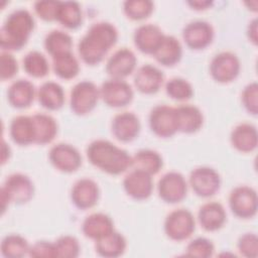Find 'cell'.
I'll use <instances>...</instances> for the list:
<instances>
[{
	"instance_id": "cell-31",
	"label": "cell",
	"mask_w": 258,
	"mask_h": 258,
	"mask_svg": "<svg viewBox=\"0 0 258 258\" xmlns=\"http://www.w3.org/2000/svg\"><path fill=\"white\" fill-rule=\"evenodd\" d=\"M163 165L160 154L154 150L142 149L132 157V166L136 169L143 170L149 174L157 173Z\"/></svg>"
},
{
	"instance_id": "cell-11",
	"label": "cell",
	"mask_w": 258,
	"mask_h": 258,
	"mask_svg": "<svg viewBox=\"0 0 258 258\" xmlns=\"http://www.w3.org/2000/svg\"><path fill=\"white\" fill-rule=\"evenodd\" d=\"M210 72L213 79L217 82L228 83L238 76L240 61L233 52L223 51L213 57L210 64Z\"/></svg>"
},
{
	"instance_id": "cell-30",
	"label": "cell",
	"mask_w": 258,
	"mask_h": 258,
	"mask_svg": "<svg viewBox=\"0 0 258 258\" xmlns=\"http://www.w3.org/2000/svg\"><path fill=\"white\" fill-rule=\"evenodd\" d=\"M35 128V143L46 144L53 140L57 133L55 120L47 114L37 113L32 116Z\"/></svg>"
},
{
	"instance_id": "cell-37",
	"label": "cell",
	"mask_w": 258,
	"mask_h": 258,
	"mask_svg": "<svg viewBox=\"0 0 258 258\" xmlns=\"http://www.w3.org/2000/svg\"><path fill=\"white\" fill-rule=\"evenodd\" d=\"M125 14L134 20L148 17L153 10V3L149 0H127L123 4Z\"/></svg>"
},
{
	"instance_id": "cell-28",
	"label": "cell",
	"mask_w": 258,
	"mask_h": 258,
	"mask_svg": "<svg viewBox=\"0 0 258 258\" xmlns=\"http://www.w3.org/2000/svg\"><path fill=\"white\" fill-rule=\"evenodd\" d=\"M40 105L48 110L59 109L64 102V92L60 85L55 82H45L38 90Z\"/></svg>"
},
{
	"instance_id": "cell-25",
	"label": "cell",
	"mask_w": 258,
	"mask_h": 258,
	"mask_svg": "<svg viewBox=\"0 0 258 258\" xmlns=\"http://www.w3.org/2000/svg\"><path fill=\"white\" fill-rule=\"evenodd\" d=\"M35 95V89L31 82L27 80H17L8 89L7 97L9 103L15 108L28 107Z\"/></svg>"
},
{
	"instance_id": "cell-22",
	"label": "cell",
	"mask_w": 258,
	"mask_h": 258,
	"mask_svg": "<svg viewBox=\"0 0 258 258\" xmlns=\"http://www.w3.org/2000/svg\"><path fill=\"white\" fill-rule=\"evenodd\" d=\"M82 230L86 237L96 241L114 231L113 221L103 213H94L84 220Z\"/></svg>"
},
{
	"instance_id": "cell-23",
	"label": "cell",
	"mask_w": 258,
	"mask_h": 258,
	"mask_svg": "<svg viewBox=\"0 0 258 258\" xmlns=\"http://www.w3.org/2000/svg\"><path fill=\"white\" fill-rule=\"evenodd\" d=\"M175 109L177 130L185 133L198 131L203 124V114L194 105H180Z\"/></svg>"
},
{
	"instance_id": "cell-47",
	"label": "cell",
	"mask_w": 258,
	"mask_h": 258,
	"mask_svg": "<svg viewBox=\"0 0 258 258\" xmlns=\"http://www.w3.org/2000/svg\"><path fill=\"white\" fill-rule=\"evenodd\" d=\"M212 1H208V0H203V1H200V0H197V1H189L188 4L194 7L195 9H198V10H201V9H206L208 8L209 6L212 5Z\"/></svg>"
},
{
	"instance_id": "cell-36",
	"label": "cell",
	"mask_w": 258,
	"mask_h": 258,
	"mask_svg": "<svg viewBox=\"0 0 258 258\" xmlns=\"http://www.w3.org/2000/svg\"><path fill=\"white\" fill-rule=\"evenodd\" d=\"M23 68L28 75L34 78H42L46 76L49 71V64L46 57L36 50L30 51L24 56Z\"/></svg>"
},
{
	"instance_id": "cell-17",
	"label": "cell",
	"mask_w": 258,
	"mask_h": 258,
	"mask_svg": "<svg viewBox=\"0 0 258 258\" xmlns=\"http://www.w3.org/2000/svg\"><path fill=\"white\" fill-rule=\"evenodd\" d=\"M71 198L79 209L86 210L94 207L99 199L98 184L91 178H81L72 187Z\"/></svg>"
},
{
	"instance_id": "cell-12",
	"label": "cell",
	"mask_w": 258,
	"mask_h": 258,
	"mask_svg": "<svg viewBox=\"0 0 258 258\" xmlns=\"http://www.w3.org/2000/svg\"><path fill=\"white\" fill-rule=\"evenodd\" d=\"M157 188L159 197L164 202L174 204L184 199L187 184L182 174L176 171H169L161 176Z\"/></svg>"
},
{
	"instance_id": "cell-24",
	"label": "cell",
	"mask_w": 258,
	"mask_h": 258,
	"mask_svg": "<svg viewBox=\"0 0 258 258\" xmlns=\"http://www.w3.org/2000/svg\"><path fill=\"white\" fill-rule=\"evenodd\" d=\"M10 135L14 142L19 145L35 143V128L32 116L20 115L11 121Z\"/></svg>"
},
{
	"instance_id": "cell-27",
	"label": "cell",
	"mask_w": 258,
	"mask_h": 258,
	"mask_svg": "<svg viewBox=\"0 0 258 258\" xmlns=\"http://www.w3.org/2000/svg\"><path fill=\"white\" fill-rule=\"evenodd\" d=\"M156 60L163 66H173L181 57V45L172 35H164L153 53Z\"/></svg>"
},
{
	"instance_id": "cell-18",
	"label": "cell",
	"mask_w": 258,
	"mask_h": 258,
	"mask_svg": "<svg viewBox=\"0 0 258 258\" xmlns=\"http://www.w3.org/2000/svg\"><path fill=\"white\" fill-rule=\"evenodd\" d=\"M140 131V121L132 112L117 114L112 121V132L114 136L123 142L133 140Z\"/></svg>"
},
{
	"instance_id": "cell-10",
	"label": "cell",
	"mask_w": 258,
	"mask_h": 258,
	"mask_svg": "<svg viewBox=\"0 0 258 258\" xmlns=\"http://www.w3.org/2000/svg\"><path fill=\"white\" fill-rule=\"evenodd\" d=\"M151 130L160 137H170L177 132L175 109L167 105L154 107L149 115Z\"/></svg>"
},
{
	"instance_id": "cell-7",
	"label": "cell",
	"mask_w": 258,
	"mask_h": 258,
	"mask_svg": "<svg viewBox=\"0 0 258 258\" xmlns=\"http://www.w3.org/2000/svg\"><path fill=\"white\" fill-rule=\"evenodd\" d=\"M229 205L237 217L252 218L257 212L256 191L247 185L237 186L230 194Z\"/></svg>"
},
{
	"instance_id": "cell-15",
	"label": "cell",
	"mask_w": 258,
	"mask_h": 258,
	"mask_svg": "<svg viewBox=\"0 0 258 258\" xmlns=\"http://www.w3.org/2000/svg\"><path fill=\"white\" fill-rule=\"evenodd\" d=\"M123 185L126 192L135 200L147 199L153 189L151 174L136 168L124 177Z\"/></svg>"
},
{
	"instance_id": "cell-6",
	"label": "cell",
	"mask_w": 258,
	"mask_h": 258,
	"mask_svg": "<svg viewBox=\"0 0 258 258\" xmlns=\"http://www.w3.org/2000/svg\"><path fill=\"white\" fill-rule=\"evenodd\" d=\"M164 230L172 240H185L195 231V218L188 210H174L167 215L164 222Z\"/></svg>"
},
{
	"instance_id": "cell-9",
	"label": "cell",
	"mask_w": 258,
	"mask_h": 258,
	"mask_svg": "<svg viewBox=\"0 0 258 258\" xmlns=\"http://www.w3.org/2000/svg\"><path fill=\"white\" fill-rule=\"evenodd\" d=\"M189 183L198 196L208 198L218 191L221 184V178L214 168L201 166L192 169L190 172Z\"/></svg>"
},
{
	"instance_id": "cell-5",
	"label": "cell",
	"mask_w": 258,
	"mask_h": 258,
	"mask_svg": "<svg viewBox=\"0 0 258 258\" xmlns=\"http://www.w3.org/2000/svg\"><path fill=\"white\" fill-rule=\"evenodd\" d=\"M100 97V91L96 85L90 81H82L74 86L71 91V108L79 115L91 112Z\"/></svg>"
},
{
	"instance_id": "cell-8",
	"label": "cell",
	"mask_w": 258,
	"mask_h": 258,
	"mask_svg": "<svg viewBox=\"0 0 258 258\" xmlns=\"http://www.w3.org/2000/svg\"><path fill=\"white\" fill-rule=\"evenodd\" d=\"M99 91L100 97L111 107H124L133 99L131 86L120 79H111L104 82Z\"/></svg>"
},
{
	"instance_id": "cell-29",
	"label": "cell",
	"mask_w": 258,
	"mask_h": 258,
	"mask_svg": "<svg viewBox=\"0 0 258 258\" xmlns=\"http://www.w3.org/2000/svg\"><path fill=\"white\" fill-rule=\"evenodd\" d=\"M126 249V240L124 236L116 231L96 240V251L104 257H118Z\"/></svg>"
},
{
	"instance_id": "cell-14",
	"label": "cell",
	"mask_w": 258,
	"mask_h": 258,
	"mask_svg": "<svg viewBox=\"0 0 258 258\" xmlns=\"http://www.w3.org/2000/svg\"><path fill=\"white\" fill-rule=\"evenodd\" d=\"M182 37L190 48L202 49L207 47L212 42L214 37V29L207 21H191L183 28Z\"/></svg>"
},
{
	"instance_id": "cell-4",
	"label": "cell",
	"mask_w": 258,
	"mask_h": 258,
	"mask_svg": "<svg viewBox=\"0 0 258 258\" xmlns=\"http://www.w3.org/2000/svg\"><path fill=\"white\" fill-rule=\"evenodd\" d=\"M34 192V186L31 179L22 173H12L5 179L1 187L2 211H5L6 205L10 202L23 204L28 202Z\"/></svg>"
},
{
	"instance_id": "cell-38",
	"label": "cell",
	"mask_w": 258,
	"mask_h": 258,
	"mask_svg": "<svg viewBox=\"0 0 258 258\" xmlns=\"http://www.w3.org/2000/svg\"><path fill=\"white\" fill-rule=\"evenodd\" d=\"M165 90L170 98L179 101L189 99L194 93L191 85L181 78L170 79L165 85Z\"/></svg>"
},
{
	"instance_id": "cell-2",
	"label": "cell",
	"mask_w": 258,
	"mask_h": 258,
	"mask_svg": "<svg viewBox=\"0 0 258 258\" xmlns=\"http://www.w3.org/2000/svg\"><path fill=\"white\" fill-rule=\"evenodd\" d=\"M87 156L93 165L110 174H120L132 165V157L127 151L104 139L91 142Z\"/></svg>"
},
{
	"instance_id": "cell-26",
	"label": "cell",
	"mask_w": 258,
	"mask_h": 258,
	"mask_svg": "<svg viewBox=\"0 0 258 258\" xmlns=\"http://www.w3.org/2000/svg\"><path fill=\"white\" fill-rule=\"evenodd\" d=\"M231 142L233 146L242 152H250L257 146L256 127L249 123L237 125L231 133Z\"/></svg>"
},
{
	"instance_id": "cell-45",
	"label": "cell",
	"mask_w": 258,
	"mask_h": 258,
	"mask_svg": "<svg viewBox=\"0 0 258 258\" xmlns=\"http://www.w3.org/2000/svg\"><path fill=\"white\" fill-rule=\"evenodd\" d=\"M18 70L17 60L8 51H3L1 53V79L7 80L11 79Z\"/></svg>"
},
{
	"instance_id": "cell-20",
	"label": "cell",
	"mask_w": 258,
	"mask_h": 258,
	"mask_svg": "<svg viewBox=\"0 0 258 258\" xmlns=\"http://www.w3.org/2000/svg\"><path fill=\"white\" fill-rule=\"evenodd\" d=\"M163 79L164 76L159 69L151 64H144L137 70L134 77V84L140 92L153 94L160 89Z\"/></svg>"
},
{
	"instance_id": "cell-21",
	"label": "cell",
	"mask_w": 258,
	"mask_h": 258,
	"mask_svg": "<svg viewBox=\"0 0 258 258\" xmlns=\"http://www.w3.org/2000/svg\"><path fill=\"white\" fill-rule=\"evenodd\" d=\"M198 219L205 230L216 231L224 225L226 221V212L220 203L209 202L200 208Z\"/></svg>"
},
{
	"instance_id": "cell-1",
	"label": "cell",
	"mask_w": 258,
	"mask_h": 258,
	"mask_svg": "<svg viewBox=\"0 0 258 258\" xmlns=\"http://www.w3.org/2000/svg\"><path fill=\"white\" fill-rule=\"evenodd\" d=\"M117 39L118 32L113 24L105 21L94 23L79 42V54L86 63L96 64L103 60Z\"/></svg>"
},
{
	"instance_id": "cell-33",
	"label": "cell",
	"mask_w": 258,
	"mask_h": 258,
	"mask_svg": "<svg viewBox=\"0 0 258 258\" xmlns=\"http://www.w3.org/2000/svg\"><path fill=\"white\" fill-rule=\"evenodd\" d=\"M56 20L68 28H77L82 22V10L80 4L75 1H60Z\"/></svg>"
},
{
	"instance_id": "cell-32",
	"label": "cell",
	"mask_w": 258,
	"mask_h": 258,
	"mask_svg": "<svg viewBox=\"0 0 258 258\" xmlns=\"http://www.w3.org/2000/svg\"><path fill=\"white\" fill-rule=\"evenodd\" d=\"M52 67L55 75L66 80L75 78L80 71L79 61L72 51L52 56Z\"/></svg>"
},
{
	"instance_id": "cell-46",
	"label": "cell",
	"mask_w": 258,
	"mask_h": 258,
	"mask_svg": "<svg viewBox=\"0 0 258 258\" xmlns=\"http://www.w3.org/2000/svg\"><path fill=\"white\" fill-rule=\"evenodd\" d=\"M248 36L256 44L257 43V20L254 19L249 23Z\"/></svg>"
},
{
	"instance_id": "cell-19",
	"label": "cell",
	"mask_w": 258,
	"mask_h": 258,
	"mask_svg": "<svg viewBox=\"0 0 258 258\" xmlns=\"http://www.w3.org/2000/svg\"><path fill=\"white\" fill-rule=\"evenodd\" d=\"M163 37L164 34L158 26L151 23L143 24L134 32V43L140 51L153 54Z\"/></svg>"
},
{
	"instance_id": "cell-34",
	"label": "cell",
	"mask_w": 258,
	"mask_h": 258,
	"mask_svg": "<svg viewBox=\"0 0 258 258\" xmlns=\"http://www.w3.org/2000/svg\"><path fill=\"white\" fill-rule=\"evenodd\" d=\"M72 37L62 30H52L44 38V47L51 56L71 51Z\"/></svg>"
},
{
	"instance_id": "cell-39",
	"label": "cell",
	"mask_w": 258,
	"mask_h": 258,
	"mask_svg": "<svg viewBox=\"0 0 258 258\" xmlns=\"http://www.w3.org/2000/svg\"><path fill=\"white\" fill-rule=\"evenodd\" d=\"M55 249L57 257L62 258H75L80 253V244L79 241L73 236H61L55 243Z\"/></svg>"
},
{
	"instance_id": "cell-43",
	"label": "cell",
	"mask_w": 258,
	"mask_h": 258,
	"mask_svg": "<svg viewBox=\"0 0 258 258\" xmlns=\"http://www.w3.org/2000/svg\"><path fill=\"white\" fill-rule=\"evenodd\" d=\"M257 96H258V86L256 82H253L247 85L242 93L243 104L247 109V111L253 115H256L258 112Z\"/></svg>"
},
{
	"instance_id": "cell-35",
	"label": "cell",
	"mask_w": 258,
	"mask_h": 258,
	"mask_svg": "<svg viewBox=\"0 0 258 258\" xmlns=\"http://www.w3.org/2000/svg\"><path fill=\"white\" fill-rule=\"evenodd\" d=\"M29 248L26 239L16 234L7 235L1 243V252L5 257H23L28 254Z\"/></svg>"
},
{
	"instance_id": "cell-13",
	"label": "cell",
	"mask_w": 258,
	"mask_h": 258,
	"mask_svg": "<svg viewBox=\"0 0 258 258\" xmlns=\"http://www.w3.org/2000/svg\"><path fill=\"white\" fill-rule=\"evenodd\" d=\"M49 160L57 169L64 172H72L81 166L82 156L73 145L57 143L49 150Z\"/></svg>"
},
{
	"instance_id": "cell-44",
	"label": "cell",
	"mask_w": 258,
	"mask_h": 258,
	"mask_svg": "<svg viewBox=\"0 0 258 258\" xmlns=\"http://www.w3.org/2000/svg\"><path fill=\"white\" fill-rule=\"evenodd\" d=\"M28 255L36 258L57 257L54 243H49L46 241H38L34 245H32L29 248Z\"/></svg>"
},
{
	"instance_id": "cell-42",
	"label": "cell",
	"mask_w": 258,
	"mask_h": 258,
	"mask_svg": "<svg viewBox=\"0 0 258 258\" xmlns=\"http://www.w3.org/2000/svg\"><path fill=\"white\" fill-rule=\"evenodd\" d=\"M60 1L54 0H42L34 3V9L36 14L46 21L56 20V14Z\"/></svg>"
},
{
	"instance_id": "cell-16",
	"label": "cell",
	"mask_w": 258,
	"mask_h": 258,
	"mask_svg": "<svg viewBox=\"0 0 258 258\" xmlns=\"http://www.w3.org/2000/svg\"><path fill=\"white\" fill-rule=\"evenodd\" d=\"M136 61L137 59L134 52L129 48L122 47L109 57L106 64V71L112 79L122 80L134 71Z\"/></svg>"
},
{
	"instance_id": "cell-3",
	"label": "cell",
	"mask_w": 258,
	"mask_h": 258,
	"mask_svg": "<svg viewBox=\"0 0 258 258\" xmlns=\"http://www.w3.org/2000/svg\"><path fill=\"white\" fill-rule=\"evenodd\" d=\"M34 28V19L25 9H17L6 18L0 31V45L6 50H17L25 45Z\"/></svg>"
},
{
	"instance_id": "cell-40",
	"label": "cell",
	"mask_w": 258,
	"mask_h": 258,
	"mask_svg": "<svg viewBox=\"0 0 258 258\" xmlns=\"http://www.w3.org/2000/svg\"><path fill=\"white\" fill-rule=\"evenodd\" d=\"M214 253L213 243L206 238H197L189 242L186 247V255L191 257L208 258Z\"/></svg>"
},
{
	"instance_id": "cell-41",
	"label": "cell",
	"mask_w": 258,
	"mask_h": 258,
	"mask_svg": "<svg viewBox=\"0 0 258 258\" xmlns=\"http://www.w3.org/2000/svg\"><path fill=\"white\" fill-rule=\"evenodd\" d=\"M238 249L245 257L256 258L258 254V239L254 233H246L238 241Z\"/></svg>"
}]
</instances>
